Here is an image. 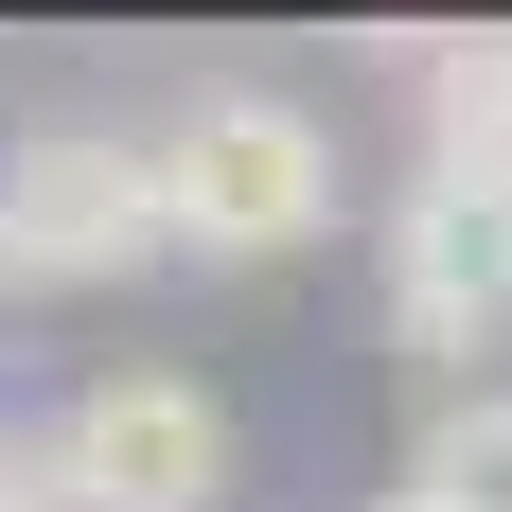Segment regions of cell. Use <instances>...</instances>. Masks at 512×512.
Masks as SVG:
<instances>
[{
  "label": "cell",
  "mask_w": 512,
  "mask_h": 512,
  "mask_svg": "<svg viewBox=\"0 0 512 512\" xmlns=\"http://www.w3.org/2000/svg\"><path fill=\"white\" fill-rule=\"evenodd\" d=\"M0 512H53V442L36 424H0Z\"/></svg>",
  "instance_id": "52a82bcc"
},
{
  "label": "cell",
  "mask_w": 512,
  "mask_h": 512,
  "mask_svg": "<svg viewBox=\"0 0 512 512\" xmlns=\"http://www.w3.org/2000/svg\"><path fill=\"white\" fill-rule=\"evenodd\" d=\"M371 512H424V495H371Z\"/></svg>",
  "instance_id": "ba28073f"
},
{
  "label": "cell",
  "mask_w": 512,
  "mask_h": 512,
  "mask_svg": "<svg viewBox=\"0 0 512 512\" xmlns=\"http://www.w3.org/2000/svg\"><path fill=\"white\" fill-rule=\"evenodd\" d=\"M407 495H424V512H512V371H477V389H442V407H424Z\"/></svg>",
  "instance_id": "8992f818"
},
{
  "label": "cell",
  "mask_w": 512,
  "mask_h": 512,
  "mask_svg": "<svg viewBox=\"0 0 512 512\" xmlns=\"http://www.w3.org/2000/svg\"><path fill=\"white\" fill-rule=\"evenodd\" d=\"M53 442V512H230V407L195 371H89L71 407L36 424Z\"/></svg>",
  "instance_id": "3957f363"
},
{
  "label": "cell",
  "mask_w": 512,
  "mask_h": 512,
  "mask_svg": "<svg viewBox=\"0 0 512 512\" xmlns=\"http://www.w3.org/2000/svg\"><path fill=\"white\" fill-rule=\"evenodd\" d=\"M371 265H389V336H407L442 389H477V354L512 336V177H442V159H424Z\"/></svg>",
  "instance_id": "277c9868"
},
{
  "label": "cell",
  "mask_w": 512,
  "mask_h": 512,
  "mask_svg": "<svg viewBox=\"0 0 512 512\" xmlns=\"http://www.w3.org/2000/svg\"><path fill=\"white\" fill-rule=\"evenodd\" d=\"M424 159L442 177H512V18L424 53Z\"/></svg>",
  "instance_id": "5b68a950"
},
{
  "label": "cell",
  "mask_w": 512,
  "mask_h": 512,
  "mask_svg": "<svg viewBox=\"0 0 512 512\" xmlns=\"http://www.w3.org/2000/svg\"><path fill=\"white\" fill-rule=\"evenodd\" d=\"M142 265H177V230H159V142H124V124H18L0 142V283H142Z\"/></svg>",
  "instance_id": "7a4b0ae2"
},
{
  "label": "cell",
  "mask_w": 512,
  "mask_h": 512,
  "mask_svg": "<svg viewBox=\"0 0 512 512\" xmlns=\"http://www.w3.org/2000/svg\"><path fill=\"white\" fill-rule=\"evenodd\" d=\"M159 230L195 265H283L336 230V124L301 89H195L159 124Z\"/></svg>",
  "instance_id": "6da1fadb"
}]
</instances>
